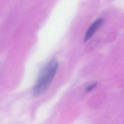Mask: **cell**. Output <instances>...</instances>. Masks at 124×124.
Here are the masks:
<instances>
[{
	"mask_svg": "<svg viewBox=\"0 0 124 124\" xmlns=\"http://www.w3.org/2000/svg\"><path fill=\"white\" fill-rule=\"evenodd\" d=\"M97 83H92L90 85H89L86 88V92H90L92 90H93V89H94L96 86H97Z\"/></svg>",
	"mask_w": 124,
	"mask_h": 124,
	"instance_id": "obj_3",
	"label": "cell"
},
{
	"mask_svg": "<svg viewBox=\"0 0 124 124\" xmlns=\"http://www.w3.org/2000/svg\"><path fill=\"white\" fill-rule=\"evenodd\" d=\"M104 19L99 18L95 20L88 29L84 37V42L89 40L104 23Z\"/></svg>",
	"mask_w": 124,
	"mask_h": 124,
	"instance_id": "obj_2",
	"label": "cell"
},
{
	"mask_svg": "<svg viewBox=\"0 0 124 124\" xmlns=\"http://www.w3.org/2000/svg\"><path fill=\"white\" fill-rule=\"evenodd\" d=\"M58 67V61L53 59L41 69L36 83L32 89V94L34 96L42 95L48 89L56 74Z\"/></svg>",
	"mask_w": 124,
	"mask_h": 124,
	"instance_id": "obj_1",
	"label": "cell"
}]
</instances>
